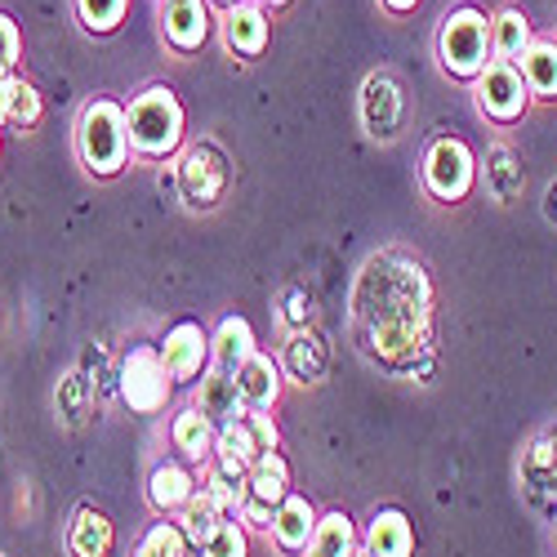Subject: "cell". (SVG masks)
<instances>
[{"mask_svg": "<svg viewBox=\"0 0 557 557\" xmlns=\"http://www.w3.org/2000/svg\"><path fill=\"white\" fill-rule=\"evenodd\" d=\"M348 331L361 357L401 380H424L437 357L429 268L406 250H375L352 276Z\"/></svg>", "mask_w": 557, "mask_h": 557, "instance_id": "1", "label": "cell"}, {"mask_svg": "<svg viewBox=\"0 0 557 557\" xmlns=\"http://www.w3.org/2000/svg\"><path fill=\"white\" fill-rule=\"evenodd\" d=\"M125 129H129V152L165 161L183 148V103L170 85H148L144 95H134L125 108Z\"/></svg>", "mask_w": 557, "mask_h": 557, "instance_id": "2", "label": "cell"}, {"mask_svg": "<svg viewBox=\"0 0 557 557\" xmlns=\"http://www.w3.org/2000/svg\"><path fill=\"white\" fill-rule=\"evenodd\" d=\"M76 152L95 178L121 174V165L129 161V129H125V108L116 99H89L81 108Z\"/></svg>", "mask_w": 557, "mask_h": 557, "instance_id": "3", "label": "cell"}, {"mask_svg": "<svg viewBox=\"0 0 557 557\" xmlns=\"http://www.w3.org/2000/svg\"><path fill=\"white\" fill-rule=\"evenodd\" d=\"M437 59H442V72L446 76L478 81L486 72V63L495 59L491 54V18L478 5L450 10L442 18V32H437Z\"/></svg>", "mask_w": 557, "mask_h": 557, "instance_id": "4", "label": "cell"}, {"mask_svg": "<svg viewBox=\"0 0 557 557\" xmlns=\"http://www.w3.org/2000/svg\"><path fill=\"white\" fill-rule=\"evenodd\" d=\"M227 183H232V161L219 144L210 138H197L178 152L174 161V193L188 210H214L227 197Z\"/></svg>", "mask_w": 557, "mask_h": 557, "instance_id": "5", "label": "cell"}, {"mask_svg": "<svg viewBox=\"0 0 557 557\" xmlns=\"http://www.w3.org/2000/svg\"><path fill=\"white\" fill-rule=\"evenodd\" d=\"M116 393H121V401H125L134 414H157V410L170 406L174 375L165 370V357H161L157 344H134V348L121 357Z\"/></svg>", "mask_w": 557, "mask_h": 557, "instance_id": "6", "label": "cell"}, {"mask_svg": "<svg viewBox=\"0 0 557 557\" xmlns=\"http://www.w3.org/2000/svg\"><path fill=\"white\" fill-rule=\"evenodd\" d=\"M473 183H478L473 148L463 144V138H455V134L433 138L429 152H424V188H429V197L442 201V206H459V201H469Z\"/></svg>", "mask_w": 557, "mask_h": 557, "instance_id": "7", "label": "cell"}, {"mask_svg": "<svg viewBox=\"0 0 557 557\" xmlns=\"http://www.w3.org/2000/svg\"><path fill=\"white\" fill-rule=\"evenodd\" d=\"M290 499V463L282 450L263 455L259 463H250L246 473V495H242V508H237V522L246 531H272V518L276 508Z\"/></svg>", "mask_w": 557, "mask_h": 557, "instance_id": "8", "label": "cell"}, {"mask_svg": "<svg viewBox=\"0 0 557 557\" xmlns=\"http://www.w3.org/2000/svg\"><path fill=\"white\" fill-rule=\"evenodd\" d=\"M357 116L361 129L375 138V144H393L406 129V89L393 72H370L361 95H357Z\"/></svg>", "mask_w": 557, "mask_h": 557, "instance_id": "9", "label": "cell"}, {"mask_svg": "<svg viewBox=\"0 0 557 557\" xmlns=\"http://www.w3.org/2000/svg\"><path fill=\"white\" fill-rule=\"evenodd\" d=\"M473 95H478V108L482 116L499 121V125H513L522 121L527 103H531V89L518 72V63H504V59H491L486 72L473 81Z\"/></svg>", "mask_w": 557, "mask_h": 557, "instance_id": "10", "label": "cell"}, {"mask_svg": "<svg viewBox=\"0 0 557 557\" xmlns=\"http://www.w3.org/2000/svg\"><path fill=\"white\" fill-rule=\"evenodd\" d=\"M272 450H282V429H276L268 410H250L246 420L219 429V446H214L219 459H232V463H242V469H250V463H259Z\"/></svg>", "mask_w": 557, "mask_h": 557, "instance_id": "11", "label": "cell"}, {"mask_svg": "<svg viewBox=\"0 0 557 557\" xmlns=\"http://www.w3.org/2000/svg\"><path fill=\"white\" fill-rule=\"evenodd\" d=\"M157 348L165 357V370L174 375V384H201V375L210 370V335L201 321H174Z\"/></svg>", "mask_w": 557, "mask_h": 557, "instance_id": "12", "label": "cell"}, {"mask_svg": "<svg viewBox=\"0 0 557 557\" xmlns=\"http://www.w3.org/2000/svg\"><path fill=\"white\" fill-rule=\"evenodd\" d=\"M161 32L170 50L197 54L210 40V0H161Z\"/></svg>", "mask_w": 557, "mask_h": 557, "instance_id": "13", "label": "cell"}, {"mask_svg": "<svg viewBox=\"0 0 557 557\" xmlns=\"http://www.w3.org/2000/svg\"><path fill=\"white\" fill-rule=\"evenodd\" d=\"M268 36H272V23L259 0H237L232 10H223V45L237 59H259L268 50Z\"/></svg>", "mask_w": 557, "mask_h": 557, "instance_id": "14", "label": "cell"}, {"mask_svg": "<svg viewBox=\"0 0 557 557\" xmlns=\"http://www.w3.org/2000/svg\"><path fill=\"white\" fill-rule=\"evenodd\" d=\"M282 370L295 384H321L331 375V339L317 326L308 331H290L286 335V352H282Z\"/></svg>", "mask_w": 557, "mask_h": 557, "instance_id": "15", "label": "cell"}, {"mask_svg": "<svg viewBox=\"0 0 557 557\" xmlns=\"http://www.w3.org/2000/svg\"><path fill=\"white\" fill-rule=\"evenodd\" d=\"M197 491H201V482L193 478L188 463H178V459H161L148 478V499L161 518H178L183 508L197 499Z\"/></svg>", "mask_w": 557, "mask_h": 557, "instance_id": "16", "label": "cell"}, {"mask_svg": "<svg viewBox=\"0 0 557 557\" xmlns=\"http://www.w3.org/2000/svg\"><path fill=\"white\" fill-rule=\"evenodd\" d=\"M214 429H227L250 414L242 388H237V375H219V370H206L201 384H197V401H193Z\"/></svg>", "mask_w": 557, "mask_h": 557, "instance_id": "17", "label": "cell"}, {"mask_svg": "<svg viewBox=\"0 0 557 557\" xmlns=\"http://www.w3.org/2000/svg\"><path fill=\"white\" fill-rule=\"evenodd\" d=\"M255 331L246 317H223L214 335H210V370H219V375H237V370L255 357Z\"/></svg>", "mask_w": 557, "mask_h": 557, "instance_id": "18", "label": "cell"}, {"mask_svg": "<svg viewBox=\"0 0 557 557\" xmlns=\"http://www.w3.org/2000/svg\"><path fill=\"white\" fill-rule=\"evenodd\" d=\"M112 544H116L112 518L95 504H81L72 513V527H67V553L72 557H108Z\"/></svg>", "mask_w": 557, "mask_h": 557, "instance_id": "19", "label": "cell"}, {"mask_svg": "<svg viewBox=\"0 0 557 557\" xmlns=\"http://www.w3.org/2000/svg\"><path fill=\"white\" fill-rule=\"evenodd\" d=\"M312 531H317V508L304 495L290 491V499L276 508V518H272V544L286 557H299V553H308Z\"/></svg>", "mask_w": 557, "mask_h": 557, "instance_id": "20", "label": "cell"}, {"mask_svg": "<svg viewBox=\"0 0 557 557\" xmlns=\"http://www.w3.org/2000/svg\"><path fill=\"white\" fill-rule=\"evenodd\" d=\"M366 553L370 557H414V527L401 508H380L366 527Z\"/></svg>", "mask_w": 557, "mask_h": 557, "instance_id": "21", "label": "cell"}, {"mask_svg": "<svg viewBox=\"0 0 557 557\" xmlns=\"http://www.w3.org/2000/svg\"><path fill=\"white\" fill-rule=\"evenodd\" d=\"M286 370H282V361H272L268 352H255L242 370H237V388H242V397H246V406L250 410H272L276 401H282V380Z\"/></svg>", "mask_w": 557, "mask_h": 557, "instance_id": "22", "label": "cell"}, {"mask_svg": "<svg viewBox=\"0 0 557 557\" xmlns=\"http://www.w3.org/2000/svg\"><path fill=\"white\" fill-rule=\"evenodd\" d=\"M170 442L183 459H193V463H210L214 459V446H219V429L206 420V414L197 406H183L174 414V424H170Z\"/></svg>", "mask_w": 557, "mask_h": 557, "instance_id": "23", "label": "cell"}, {"mask_svg": "<svg viewBox=\"0 0 557 557\" xmlns=\"http://www.w3.org/2000/svg\"><path fill=\"white\" fill-rule=\"evenodd\" d=\"M527 188V174H522V161L508 144H495L486 148V193L499 201V206H513Z\"/></svg>", "mask_w": 557, "mask_h": 557, "instance_id": "24", "label": "cell"}, {"mask_svg": "<svg viewBox=\"0 0 557 557\" xmlns=\"http://www.w3.org/2000/svg\"><path fill=\"white\" fill-rule=\"evenodd\" d=\"M518 72L531 99H557V40H531V50L518 59Z\"/></svg>", "mask_w": 557, "mask_h": 557, "instance_id": "25", "label": "cell"}, {"mask_svg": "<svg viewBox=\"0 0 557 557\" xmlns=\"http://www.w3.org/2000/svg\"><path fill=\"white\" fill-rule=\"evenodd\" d=\"M531 18L522 10H499L491 18V54L504 59V63H518L527 50H531Z\"/></svg>", "mask_w": 557, "mask_h": 557, "instance_id": "26", "label": "cell"}, {"mask_svg": "<svg viewBox=\"0 0 557 557\" xmlns=\"http://www.w3.org/2000/svg\"><path fill=\"white\" fill-rule=\"evenodd\" d=\"M54 410H59V420L67 424V429H81L85 420H89V410H95V384H89V375L76 366V370H67V375L59 380V388H54Z\"/></svg>", "mask_w": 557, "mask_h": 557, "instance_id": "27", "label": "cell"}, {"mask_svg": "<svg viewBox=\"0 0 557 557\" xmlns=\"http://www.w3.org/2000/svg\"><path fill=\"white\" fill-rule=\"evenodd\" d=\"M352 548H357L352 518L348 513H326V518H317V531H312L304 557H352Z\"/></svg>", "mask_w": 557, "mask_h": 557, "instance_id": "28", "label": "cell"}, {"mask_svg": "<svg viewBox=\"0 0 557 557\" xmlns=\"http://www.w3.org/2000/svg\"><path fill=\"white\" fill-rule=\"evenodd\" d=\"M45 116V99H40V89L23 76L10 81V99H5V125L14 129H36Z\"/></svg>", "mask_w": 557, "mask_h": 557, "instance_id": "29", "label": "cell"}, {"mask_svg": "<svg viewBox=\"0 0 557 557\" xmlns=\"http://www.w3.org/2000/svg\"><path fill=\"white\" fill-rule=\"evenodd\" d=\"M219 522H227V513H223V508L206 491H197V499L178 513V527H183V535H188V544H206L219 531Z\"/></svg>", "mask_w": 557, "mask_h": 557, "instance_id": "30", "label": "cell"}, {"mask_svg": "<svg viewBox=\"0 0 557 557\" xmlns=\"http://www.w3.org/2000/svg\"><path fill=\"white\" fill-rule=\"evenodd\" d=\"M129 14V0H76V18L85 32H95V36H108L125 23Z\"/></svg>", "mask_w": 557, "mask_h": 557, "instance_id": "31", "label": "cell"}, {"mask_svg": "<svg viewBox=\"0 0 557 557\" xmlns=\"http://www.w3.org/2000/svg\"><path fill=\"white\" fill-rule=\"evenodd\" d=\"M276 317H282V326L286 335L290 331H308L312 326V317H317V299L308 286H286L282 295H276Z\"/></svg>", "mask_w": 557, "mask_h": 557, "instance_id": "32", "label": "cell"}, {"mask_svg": "<svg viewBox=\"0 0 557 557\" xmlns=\"http://www.w3.org/2000/svg\"><path fill=\"white\" fill-rule=\"evenodd\" d=\"M188 548V535H183L178 522H152L148 535L138 540V553L134 557H178Z\"/></svg>", "mask_w": 557, "mask_h": 557, "instance_id": "33", "label": "cell"}, {"mask_svg": "<svg viewBox=\"0 0 557 557\" xmlns=\"http://www.w3.org/2000/svg\"><path fill=\"white\" fill-rule=\"evenodd\" d=\"M201 548H206V557H250V531L237 518H227Z\"/></svg>", "mask_w": 557, "mask_h": 557, "instance_id": "34", "label": "cell"}, {"mask_svg": "<svg viewBox=\"0 0 557 557\" xmlns=\"http://www.w3.org/2000/svg\"><path fill=\"white\" fill-rule=\"evenodd\" d=\"M18 59H23V32L5 10H0V81L18 72Z\"/></svg>", "mask_w": 557, "mask_h": 557, "instance_id": "35", "label": "cell"}, {"mask_svg": "<svg viewBox=\"0 0 557 557\" xmlns=\"http://www.w3.org/2000/svg\"><path fill=\"white\" fill-rule=\"evenodd\" d=\"M544 219L557 227V178H553L548 188H544Z\"/></svg>", "mask_w": 557, "mask_h": 557, "instance_id": "36", "label": "cell"}, {"mask_svg": "<svg viewBox=\"0 0 557 557\" xmlns=\"http://www.w3.org/2000/svg\"><path fill=\"white\" fill-rule=\"evenodd\" d=\"M384 5H388L393 14H410V10H420V0H384Z\"/></svg>", "mask_w": 557, "mask_h": 557, "instance_id": "37", "label": "cell"}, {"mask_svg": "<svg viewBox=\"0 0 557 557\" xmlns=\"http://www.w3.org/2000/svg\"><path fill=\"white\" fill-rule=\"evenodd\" d=\"M178 557H206V548H201V544H188V548H183Z\"/></svg>", "mask_w": 557, "mask_h": 557, "instance_id": "38", "label": "cell"}, {"mask_svg": "<svg viewBox=\"0 0 557 557\" xmlns=\"http://www.w3.org/2000/svg\"><path fill=\"white\" fill-rule=\"evenodd\" d=\"M263 10H282V5H290V0H259Z\"/></svg>", "mask_w": 557, "mask_h": 557, "instance_id": "39", "label": "cell"}, {"mask_svg": "<svg viewBox=\"0 0 557 557\" xmlns=\"http://www.w3.org/2000/svg\"><path fill=\"white\" fill-rule=\"evenodd\" d=\"M352 557H370V553H366V544H357V548H352Z\"/></svg>", "mask_w": 557, "mask_h": 557, "instance_id": "40", "label": "cell"}, {"mask_svg": "<svg viewBox=\"0 0 557 557\" xmlns=\"http://www.w3.org/2000/svg\"><path fill=\"white\" fill-rule=\"evenodd\" d=\"M214 5H223V10H232V5H237V0H214Z\"/></svg>", "mask_w": 557, "mask_h": 557, "instance_id": "41", "label": "cell"}]
</instances>
